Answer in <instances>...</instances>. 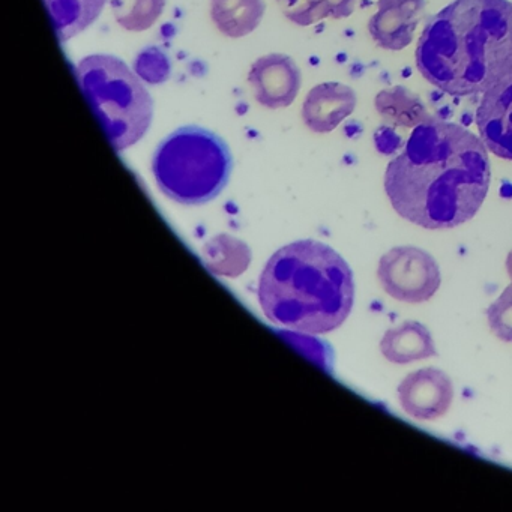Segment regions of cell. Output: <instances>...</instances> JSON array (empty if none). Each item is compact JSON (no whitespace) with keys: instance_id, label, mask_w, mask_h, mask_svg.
I'll return each mask as SVG.
<instances>
[{"instance_id":"cell-1","label":"cell","mask_w":512,"mask_h":512,"mask_svg":"<svg viewBox=\"0 0 512 512\" xmlns=\"http://www.w3.org/2000/svg\"><path fill=\"white\" fill-rule=\"evenodd\" d=\"M491 181L487 146L454 122L418 125L388 164L385 191L400 217L424 229H452L475 217Z\"/></svg>"},{"instance_id":"cell-2","label":"cell","mask_w":512,"mask_h":512,"mask_svg":"<svg viewBox=\"0 0 512 512\" xmlns=\"http://www.w3.org/2000/svg\"><path fill=\"white\" fill-rule=\"evenodd\" d=\"M416 67L451 97H473L512 73L509 0H454L425 22Z\"/></svg>"},{"instance_id":"cell-3","label":"cell","mask_w":512,"mask_h":512,"mask_svg":"<svg viewBox=\"0 0 512 512\" xmlns=\"http://www.w3.org/2000/svg\"><path fill=\"white\" fill-rule=\"evenodd\" d=\"M355 299L346 260L322 242L299 241L274 254L263 269L259 301L271 322L305 334L343 325Z\"/></svg>"},{"instance_id":"cell-4","label":"cell","mask_w":512,"mask_h":512,"mask_svg":"<svg viewBox=\"0 0 512 512\" xmlns=\"http://www.w3.org/2000/svg\"><path fill=\"white\" fill-rule=\"evenodd\" d=\"M152 172L169 199L182 205H203L226 188L232 155L220 136L190 125L173 131L158 145Z\"/></svg>"},{"instance_id":"cell-5","label":"cell","mask_w":512,"mask_h":512,"mask_svg":"<svg viewBox=\"0 0 512 512\" xmlns=\"http://www.w3.org/2000/svg\"><path fill=\"white\" fill-rule=\"evenodd\" d=\"M77 82L116 152L139 143L151 128L154 101L122 59L91 55L77 64Z\"/></svg>"},{"instance_id":"cell-6","label":"cell","mask_w":512,"mask_h":512,"mask_svg":"<svg viewBox=\"0 0 512 512\" xmlns=\"http://www.w3.org/2000/svg\"><path fill=\"white\" fill-rule=\"evenodd\" d=\"M377 278L389 296L409 304L430 301L442 281L433 256L416 247L392 248L383 254Z\"/></svg>"},{"instance_id":"cell-7","label":"cell","mask_w":512,"mask_h":512,"mask_svg":"<svg viewBox=\"0 0 512 512\" xmlns=\"http://www.w3.org/2000/svg\"><path fill=\"white\" fill-rule=\"evenodd\" d=\"M248 82L260 106L277 110L292 106L301 89L302 76L290 56L271 53L251 65Z\"/></svg>"},{"instance_id":"cell-8","label":"cell","mask_w":512,"mask_h":512,"mask_svg":"<svg viewBox=\"0 0 512 512\" xmlns=\"http://www.w3.org/2000/svg\"><path fill=\"white\" fill-rule=\"evenodd\" d=\"M454 386L439 368H422L410 373L398 386V400L407 415L419 421H434L448 412Z\"/></svg>"},{"instance_id":"cell-9","label":"cell","mask_w":512,"mask_h":512,"mask_svg":"<svg viewBox=\"0 0 512 512\" xmlns=\"http://www.w3.org/2000/svg\"><path fill=\"white\" fill-rule=\"evenodd\" d=\"M476 125L488 151L512 161V73L484 92L476 110Z\"/></svg>"},{"instance_id":"cell-10","label":"cell","mask_w":512,"mask_h":512,"mask_svg":"<svg viewBox=\"0 0 512 512\" xmlns=\"http://www.w3.org/2000/svg\"><path fill=\"white\" fill-rule=\"evenodd\" d=\"M355 92L340 83H323L308 92L302 119L311 131L329 133L355 109Z\"/></svg>"},{"instance_id":"cell-11","label":"cell","mask_w":512,"mask_h":512,"mask_svg":"<svg viewBox=\"0 0 512 512\" xmlns=\"http://www.w3.org/2000/svg\"><path fill=\"white\" fill-rule=\"evenodd\" d=\"M380 352L394 364H410L437 355L431 332L415 320H407L389 329L380 341Z\"/></svg>"},{"instance_id":"cell-12","label":"cell","mask_w":512,"mask_h":512,"mask_svg":"<svg viewBox=\"0 0 512 512\" xmlns=\"http://www.w3.org/2000/svg\"><path fill=\"white\" fill-rule=\"evenodd\" d=\"M265 0H212L211 19L224 37L238 38L253 34L265 16Z\"/></svg>"},{"instance_id":"cell-13","label":"cell","mask_w":512,"mask_h":512,"mask_svg":"<svg viewBox=\"0 0 512 512\" xmlns=\"http://www.w3.org/2000/svg\"><path fill=\"white\" fill-rule=\"evenodd\" d=\"M107 0H44L61 43H67L97 22Z\"/></svg>"},{"instance_id":"cell-14","label":"cell","mask_w":512,"mask_h":512,"mask_svg":"<svg viewBox=\"0 0 512 512\" xmlns=\"http://www.w3.org/2000/svg\"><path fill=\"white\" fill-rule=\"evenodd\" d=\"M167 0H112L116 23L125 31L143 32L155 25L166 8Z\"/></svg>"},{"instance_id":"cell-15","label":"cell","mask_w":512,"mask_h":512,"mask_svg":"<svg viewBox=\"0 0 512 512\" xmlns=\"http://www.w3.org/2000/svg\"><path fill=\"white\" fill-rule=\"evenodd\" d=\"M134 73L148 85L166 83L172 73L169 56L158 47H148L137 55Z\"/></svg>"},{"instance_id":"cell-16","label":"cell","mask_w":512,"mask_h":512,"mask_svg":"<svg viewBox=\"0 0 512 512\" xmlns=\"http://www.w3.org/2000/svg\"><path fill=\"white\" fill-rule=\"evenodd\" d=\"M286 19L298 26H310L331 14L328 0H277Z\"/></svg>"},{"instance_id":"cell-17","label":"cell","mask_w":512,"mask_h":512,"mask_svg":"<svg viewBox=\"0 0 512 512\" xmlns=\"http://www.w3.org/2000/svg\"><path fill=\"white\" fill-rule=\"evenodd\" d=\"M488 325L499 340L512 343V284L487 310Z\"/></svg>"},{"instance_id":"cell-18","label":"cell","mask_w":512,"mask_h":512,"mask_svg":"<svg viewBox=\"0 0 512 512\" xmlns=\"http://www.w3.org/2000/svg\"><path fill=\"white\" fill-rule=\"evenodd\" d=\"M329 7H331V16L337 17V19H340V17L349 16L350 10V4H352V0H328Z\"/></svg>"},{"instance_id":"cell-19","label":"cell","mask_w":512,"mask_h":512,"mask_svg":"<svg viewBox=\"0 0 512 512\" xmlns=\"http://www.w3.org/2000/svg\"><path fill=\"white\" fill-rule=\"evenodd\" d=\"M506 269H508L509 278L512 280V251L508 254V259H506Z\"/></svg>"}]
</instances>
